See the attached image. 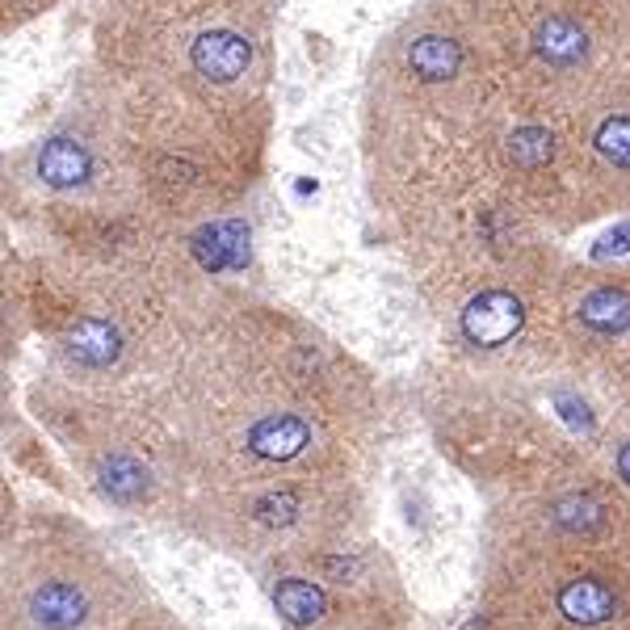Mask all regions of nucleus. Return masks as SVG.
I'll return each instance as SVG.
<instances>
[{
    "instance_id": "f257e3e1",
    "label": "nucleus",
    "mask_w": 630,
    "mask_h": 630,
    "mask_svg": "<svg viewBox=\"0 0 630 630\" xmlns=\"http://www.w3.org/2000/svg\"><path fill=\"white\" fill-rule=\"evenodd\" d=\"M143 403L164 441L177 534L257 572L370 526L379 379L303 311L219 290Z\"/></svg>"
},
{
    "instance_id": "f03ea898",
    "label": "nucleus",
    "mask_w": 630,
    "mask_h": 630,
    "mask_svg": "<svg viewBox=\"0 0 630 630\" xmlns=\"http://www.w3.org/2000/svg\"><path fill=\"white\" fill-rule=\"evenodd\" d=\"M446 358L500 362L554 344L568 252L497 169L387 219Z\"/></svg>"
},
{
    "instance_id": "7ed1b4c3",
    "label": "nucleus",
    "mask_w": 630,
    "mask_h": 630,
    "mask_svg": "<svg viewBox=\"0 0 630 630\" xmlns=\"http://www.w3.org/2000/svg\"><path fill=\"white\" fill-rule=\"evenodd\" d=\"M500 118L497 77L462 0H420L366 68L362 156L374 207L391 219L492 172Z\"/></svg>"
},
{
    "instance_id": "20e7f679",
    "label": "nucleus",
    "mask_w": 630,
    "mask_h": 630,
    "mask_svg": "<svg viewBox=\"0 0 630 630\" xmlns=\"http://www.w3.org/2000/svg\"><path fill=\"white\" fill-rule=\"evenodd\" d=\"M627 408L622 382L580 366L559 344L500 362L441 358L420 382L433 446L488 500L592 462Z\"/></svg>"
},
{
    "instance_id": "39448f33",
    "label": "nucleus",
    "mask_w": 630,
    "mask_h": 630,
    "mask_svg": "<svg viewBox=\"0 0 630 630\" xmlns=\"http://www.w3.org/2000/svg\"><path fill=\"white\" fill-rule=\"evenodd\" d=\"M101 80L114 97L139 198L160 223L198 231L249 202L273 139L269 97L122 84L106 72Z\"/></svg>"
},
{
    "instance_id": "423d86ee",
    "label": "nucleus",
    "mask_w": 630,
    "mask_h": 630,
    "mask_svg": "<svg viewBox=\"0 0 630 630\" xmlns=\"http://www.w3.org/2000/svg\"><path fill=\"white\" fill-rule=\"evenodd\" d=\"M479 630H630V551L488 500Z\"/></svg>"
},
{
    "instance_id": "0eeeda50",
    "label": "nucleus",
    "mask_w": 630,
    "mask_h": 630,
    "mask_svg": "<svg viewBox=\"0 0 630 630\" xmlns=\"http://www.w3.org/2000/svg\"><path fill=\"white\" fill-rule=\"evenodd\" d=\"M97 72L122 84L269 97V0H106L89 13Z\"/></svg>"
},
{
    "instance_id": "6e6552de",
    "label": "nucleus",
    "mask_w": 630,
    "mask_h": 630,
    "mask_svg": "<svg viewBox=\"0 0 630 630\" xmlns=\"http://www.w3.org/2000/svg\"><path fill=\"white\" fill-rule=\"evenodd\" d=\"M504 110L559 122L630 72V0H462Z\"/></svg>"
},
{
    "instance_id": "1a4fd4ad",
    "label": "nucleus",
    "mask_w": 630,
    "mask_h": 630,
    "mask_svg": "<svg viewBox=\"0 0 630 630\" xmlns=\"http://www.w3.org/2000/svg\"><path fill=\"white\" fill-rule=\"evenodd\" d=\"M148 601L139 568L80 513L30 504L4 530V630H110Z\"/></svg>"
},
{
    "instance_id": "9d476101",
    "label": "nucleus",
    "mask_w": 630,
    "mask_h": 630,
    "mask_svg": "<svg viewBox=\"0 0 630 630\" xmlns=\"http://www.w3.org/2000/svg\"><path fill=\"white\" fill-rule=\"evenodd\" d=\"M26 403L84 492H93L106 509L169 526L172 476L143 396L84 391L42 370L30 382Z\"/></svg>"
},
{
    "instance_id": "9b49d317",
    "label": "nucleus",
    "mask_w": 630,
    "mask_h": 630,
    "mask_svg": "<svg viewBox=\"0 0 630 630\" xmlns=\"http://www.w3.org/2000/svg\"><path fill=\"white\" fill-rule=\"evenodd\" d=\"M257 580L278 630H420L408 580L366 530L278 554Z\"/></svg>"
},
{
    "instance_id": "f8f14e48",
    "label": "nucleus",
    "mask_w": 630,
    "mask_h": 630,
    "mask_svg": "<svg viewBox=\"0 0 630 630\" xmlns=\"http://www.w3.org/2000/svg\"><path fill=\"white\" fill-rule=\"evenodd\" d=\"M538 214L554 236L630 214V72L576 114L547 122Z\"/></svg>"
},
{
    "instance_id": "ddd939ff",
    "label": "nucleus",
    "mask_w": 630,
    "mask_h": 630,
    "mask_svg": "<svg viewBox=\"0 0 630 630\" xmlns=\"http://www.w3.org/2000/svg\"><path fill=\"white\" fill-rule=\"evenodd\" d=\"M554 344L630 391V261L592 266L568 257L554 299Z\"/></svg>"
},
{
    "instance_id": "4468645a",
    "label": "nucleus",
    "mask_w": 630,
    "mask_h": 630,
    "mask_svg": "<svg viewBox=\"0 0 630 630\" xmlns=\"http://www.w3.org/2000/svg\"><path fill=\"white\" fill-rule=\"evenodd\" d=\"M110 630H193L190 622H181L169 606H160V601H148V606H139L131 618H122L114 622Z\"/></svg>"
}]
</instances>
